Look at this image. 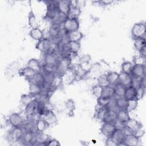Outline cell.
Returning a JSON list of instances; mask_svg holds the SVG:
<instances>
[{
	"mask_svg": "<svg viewBox=\"0 0 146 146\" xmlns=\"http://www.w3.org/2000/svg\"><path fill=\"white\" fill-rule=\"evenodd\" d=\"M145 33L146 25L143 22L135 23L131 29V35L133 39L139 38H145Z\"/></svg>",
	"mask_w": 146,
	"mask_h": 146,
	"instance_id": "6da1fadb",
	"label": "cell"
},
{
	"mask_svg": "<svg viewBox=\"0 0 146 146\" xmlns=\"http://www.w3.org/2000/svg\"><path fill=\"white\" fill-rule=\"evenodd\" d=\"M24 133L25 132L22 127H13V129L10 131L7 134V140L10 143L19 141L20 140L22 139Z\"/></svg>",
	"mask_w": 146,
	"mask_h": 146,
	"instance_id": "7a4b0ae2",
	"label": "cell"
},
{
	"mask_svg": "<svg viewBox=\"0 0 146 146\" xmlns=\"http://www.w3.org/2000/svg\"><path fill=\"white\" fill-rule=\"evenodd\" d=\"M63 27L67 33L79 30V22L78 19L66 18L63 22Z\"/></svg>",
	"mask_w": 146,
	"mask_h": 146,
	"instance_id": "3957f363",
	"label": "cell"
},
{
	"mask_svg": "<svg viewBox=\"0 0 146 146\" xmlns=\"http://www.w3.org/2000/svg\"><path fill=\"white\" fill-rule=\"evenodd\" d=\"M40 102L38 99L34 100L29 104L25 106V112L27 116H33L38 115Z\"/></svg>",
	"mask_w": 146,
	"mask_h": 146,
	"instance_id": "277c9868",
	"label": "cell"
},
{
	"mask_svg": "<svg viewBox=\"0 0 146 146\" xmlns=\"http://www.w3.org/2000/svg\"><path fill=\"white\" fill-rule=\"evenodd\" d=\"M51 47V42L47 38H43L42 39L38 41L35 45V48L44 54L50 52Z\"/></svg>",
	"mask_w": 146,
	"mask_h": 146,
	"instance_id": "5b68a950",
	"label": "cell"
},
{
	"mask_svg": "<svg viewBox=\"0 0 146 146\" xmlns=\"http://www.w3.org/2000/svg\"><path fill=\"white\" fill-rule=\"evenodd\" d=\"M145 65L133 64L132 67L129 74L133 79H140L145 75Z\"/></svg>",
	"mask_w": 146,
	"mask_h": 146,
	"instance_id": "8992f818",
	"label": "cell"
},
{
	"mask_svg": "<svg viewBox=\"0 0 146 146\" xmlns=\"http://www.w3.org/2000/svg\"><path fill=\"white\" fill-rule=\"evenodd\" d=\"M40 118L43 119L49 126L55 124L58 120L57 117L52 110H46Z\"/></svg>",
	"mask_w": 146,
	"mask_h": 146,
	"instance_id": "52a82bcc",
	"label": "cell"
},
{
	"mask_svg": "<svg viewBox=\"0 0 146 146\" xmlns=\"http://www.w3.org/2000/svg\"><path fill=\"white\" fill-rule=\"evenodd\" d=\"M133 78L129 73L121 71L119 73L118 83L122 84L125 87L130 86L132 84Z\"/></svg>",
	"mask_w": 146,
	"mask_h": 146,
	"instance_id": "ba28073f",
	"label": "cell"
},
{
	"mask_svg": "<svg viewBox=\"0 0 146 146\" xmlns=\"http://www.w3.org/2000/svg\"><path fill=\"white\" fill-rule=\"evenodd\" d=\"M9 121L13 127H22L24 123V119L21 114L18 113H13L10 115Z\"/></svg>",
	"mask_w": 146,
	"mask_h": 146,
	"instance_id": "9c48e42d",
	"label": "cell"
},
{
	"mask_svg": "<svg viewBox=\"0 0 146 146\" xmlns=\"http://www.w3.org/2000/svg\"><path fill=\"white\" fill-rule=\"evenodd\" d=\"M116 130V127L113 123L103 122L100 131L102 133L107 137H111Z\"/></svg>",
	"mask_w": 146,
	"mask_h": 146,
	"instance_id": "30bf717a",
	"label": "cell"
},
{
	"mask_svg": "<svg viewBox=\"0 0 146 146\" xmlns=\"http://www.w3.org/2000/svg\"><path fill=\"white\" fill-rule=\"evenodd\" d=\"M71 6V1L67 0L58 1V10L60 14L67 17L70 8Z\"/></svg>",
	"mask_w": 146,
	"mask_h": 146,
	"instance_id": "8fae6325",
	"label": "cell"
},
{
	"mask_svg": "<svg viewBox=\"0 0 146 146\" xmlns=\"http://www.w3.org/2000/svg\"><path fill=\"white\" fill-rule=\"evenodd\" d=\"M125 127L132 133H134L138 130L142 128V124L135 119L130 118L125 123Z\"/></svg>",
	"mask_w": 146,
	"mask_h": 146,
	"instance_id": "7c38bea8",
	"label": "cell"
},
{
	"mask_svg": "<svg viewBox=\"0 0 146 146\" xmlns=\"http://www.w3.org/2000/svg\"><path fill=\"white\" fill-rule=\"evenodd\" d=\"M123 143L125 145L137 146L139 145L140 138L137 137L133 133H131L125 136Z\"/></svg>",
	"mask_w": 146,
	"mask_h": 146,
	"instance_id": "4fadbf2b",
	"label": "cell"
},
{
	"mask_svg": "<svg viewBox=\"0 0 146 146\" xmlns=\"http://www.w3.org/2000/svg\"><path fill=\"white\" fill-rule=\"evenodd\" d=\"M125 136V135L123 130L117 129H116V130L114 131L113 133L111 136L112 138L117 143V145H125L123 143Z\"/></svg>",
	"mask_w": 146,
	"mask_h": 146,
	"instance_id": "5bb4252c",
	"label": "cell"
},
{
	"mask_svg": "<svg viewBox=\"0 0 146 146\" xmlns=\"http://www.w3.org/2000/svg\"><path fill=\"white\" fill-rule=\"evenodd\" d=\"M58 59L56 55L50 52L44 54V64L56 66L58 62Z\"/></svg>",
	"mask_w": 146,
	"mask_h": 146,
	"instance_id": "9a60e30c",
	"label": "cell"
},
{
	"mask_svg": "<svg viewBox=\"0 0 146 146\" xmlns=\"http://www.w3.org/2000/svg\"><path fill=\"white\" fill-rule=\"evenodd\" d=\"M50 137L47 134L43 133V132H38L34 136V142L39 145H46Z\"/></svg>",
	"mask_w": 146,
	"mask_h": 146,
	"instance_id": "2e32d148",
	"label": "cell"
},
{
	"mask_svg": "<svg viewBox=\"0 0 146 146\" xmlns=\"http://www.w3.org/2000/svg\"><path fill=\"white\" fill-rule=\"evenodd\" d=\"M29 81L30 82H33L41 86L42 87V89L46 83L45 80L44 75L41 72H36L35 74L34 75V76Z\"/></svg>",
	"mask_w": 146,
	"mask_h": 146,
	"instance_id": "e0dca14e",
	"label": "cell"
},
{
	"mask_svg": "<svg viewBox=\"0 0 146 146\" xmlns=\"http://www.w3.org/2000/svg\"><path fill=\"white\" fill-rule=\"evenodd\" d=\"M81 13L80 8L77 6L76 5H72L71 1V6L70 8L68 13L67 15V18L78 19Z\"/></svg>",
	"mask_w": 146,
	"mask_h": 146,
	"instance_id": "ac0fdd59",
	"label": "cell"
},
{
	"mask_svg": "<svg viewBox=\"0 0 146 146\" xmlns=\"http://www.w3.org/2000/svg\"><path fill=\"white\" fill-rule=\"evenodd\" d=\"M117 120V111H115L112 109L107 110L106 115L104 116L103 122L114 123Z\"/></svg>",
	"mask_w": 146,
	"mask_h": 146,
	"instance_id": "d6986e66",
	"label": "cell"
},
{
	"mask_svg": "<svg viewBox=\"0 0 146 146\" xmlns=\"http://www.w3.org/2000/svg\"><path fill=\"white\" fill-rule=\"evenodd\" d=\"M83 34L79 30L67 33V38L68 41L80 42V40L83 38Z\"/></svg>",
	"mask_w": 146,
	"mask_h": 146,
	"instance_id": "ffe728a7",
	"label": "cell"
},
{
	"mask_svg": "<svg viewBox=\"0 0 146 146\" xmlns=\"http://www.w3.org/2000/svg\"><path fill=\"white\" fill-rule=\"evenodd\" d=\"M68 52L78 54L80 48V43L79 42L68 41L66 43Z\"/></svg>",
	"mask_w": 146,
	"mask_h": 146,
	"instance_id": "44dd1931",
	"label": "cell"
},
{
	"mask_svg": "<svg viewBox=\"0 0 146 146\" xmlns=\"http://www.w3.org/2000/svg\"><path fill=\"white\" fill-rule=\"evenodd\" d=\"M27 66L32 69L35 72H40L42 70V66L39 61L35 58H32L30 59L27 62Z\"/></svg>",
	"mask_w": 146,
	"mask_h": 146,
	"instance_id": "7402d4cb",
	"label": "cell"
},
{
	"mask_svg": "<svg viewBox=\"0 0 146 146\" xmlns=\"http://www.w3.org/2000/svg\"><path fill=\"white\" fill-rule=\"evenodd\" d=\"M136 88L132 85L126 87L123 97L127 100L135 99L136 97Z\"/></svg>",
	"mask_w": 146,
	"mask_h": 146,
	"instance_id": "603a6c76",
	"label": "cell"
},
{
	"mask_svg": "<svg viewBox=\"0 0 146 146\" xmlns=\"http://www.w3.org/2000/svg\"><path fill=\"white\" fill-rule=\"evenodd\" d=\"M30 36L33 39L39 41L42 39L43 37V32L39 28H35L31 29L30 31Z\"/></svg>",
	"mask_w": 146,
	"mask_h": 146,
	"instance_id": "cb8c5ba5",
	"label": "cell"
},
{
	"mask_svg": "<svg viewBox=\"0 0 146 146\" xmlns=\"http://www.w3.org/2000/svg\"><path fill=\"white\" fill-rule=\"evenodd\" d=\"M130 116L129 115V112L126 110H118L117 111V120L125 123L129 119Z\"/></svg>",
	"mask_w": 146,
	"mask_h": 146,
	"instance_id": "d4e9b609",
	"label": "cell"
},
{
	"mask_svg": "<svg viewBox=\"0 0 146 146\" xmlns=\"http://www.w3.org/2000/svg\"><path fill=\"white\" fill-rule=\"evenodd\" d=\"M36 99H38L37 96L36 95H34L31 93L25 94L22 95L21 96V102L23 105L26 106Z\"/></svg>",
	"mask_w": 146,
	"mask_h": 146,
	"instance_id": "484cf974",
	"label": "cell"
},
{
	"mask_svg": "<svg viewBox=\"0 0 146 146\" xmlns=\"http://www.w3.org/2000/svg\"><path fill=\"white\" fill-rule=\"evenodd\" d=\"M29 90L30 93L36 96H39L42 93L43 89L41 86L33 82H30Z\"/></svg>",
	"mask_w": 146,
	"mask_h": 146,
	"instance_id": "4316f807",
	"label": "cell"
},
{
	"mask_svg": "<svg viewBox=\"0 0 146 146\" xmlns=\"http://www.w3.org/2000/svg\"><path fill=\"white\" fill-rule=\"evenodd\" d=\"M107 78L110 85L113 86L118 83L119 73L115 71H111L107 74Z\"/></svg>",
	"mask_w": 146,
	"mask_h": 146,
	"instance_id": "83f0119b",
	"label": "cell"
},
{
	"mask_svg": "<svg viewBox=\"0 0 146 146\" xmlns=\"http://www.w3.org/2000/svg\"><path fill=\"white\" fill-rule=\"evenodd\" d=\"M28 22L29 25L31 29H35L38 27V24L36 20V17L34 13L33 10H31L28 15Z\"/></svg>",
	"mask_w": 146,
	"mask_h": 146,
	"instance_id": "f1b7e54d",
	"label": "cell"
},
{
	"mask_svg": "<svg viewBox=\"0 0 146 146\" xmlns=\"http://www.w3.org/2000/svg\"><path fill=\"white\" fill-rule=\"evenodd\" d=\"M35 73L36 72L34 71H33L32 69H31L27 66L22 68L20 71V74L22 76L27 79L28 80H30L34 76Z\"/></svg>",
	"mask_w": 146,
	"mask_h": 146,
	"instance_id": "f546056e",
	"label": "cell"
},
{
	"mask_svg": "<svg viewBox=\"0 0 146 146\" xmlns=\"http://www.w3.org/2000/svg\"><path fill=\"white\" fill-rule=\"evenodd\" d=\"M115 106L118 110H125L127 104V100L123 96L117 97V98L115 99Z\"/></svg>",
	"mask_w": 146,
	"mask_h": 146,
	"instance_id": "4dcf8cb0",
	"label": "cell"
},
{
	"mask_svg": "<svg viewBox=\"0 0 146 146\" xmlns=\"http://www.w3.org/2000/svg\"><path fill=\"white\" fill-rule=\"evenodd\" d=\"M133 46L135 48L139 51L144 47H146V42L145 38H139L134 39V43Z\"/></svg>",
	"mask_w": 146,
	"mask_h": 146,
	"instance_id": "1f68e13d",
	"label": "cell"
},
{
	"mask_svg": "<svg viewBox=\"0 0 146 146\" xmlns=\"http://www.w3.org/2000/svg\"><path fill=\"white\" fill-rule=\"evenodd\" d=\"M126 87L120 84L119 83H117L115 85H113L114 89V94L117 97H121L123 96Z\"/></svg>",
	"mask_w": 146,
	"mask_h": 146,
	"instance_id": "d6a6232c",
	"label": "cell"
},
{
	"mask_svg": "<svg viewBox=\"0 0 146 146\" xmlns=\"http://www.w3.org/2000/svg\"><path fill=\"white\" fill-rule=\"evenodd\" d=\"M114 96H115V94H114L113 86L109 85L107 87H103L102 96L108 98H112Z\"/></svg>",
	"mask_w": 146,
	"mask_h": 146,
	"instance_id": "836d02e7",
	"label": "cell"
},
{
	"mask_svg": "<svg viewBox=\"0 0 146 146\" xmlns=\"http://www.w3.org/2000/svg\"><path fill=\"white\" fill-rule=\"evenodd\" d=\"M48 127H49V125L41 118L38 119L35 123V129L38 132H43Z\"/></svg>",
	"mask_w": 146,
	"mask_h": 146,
	"instance_id": "e575fe53",
	"label": "cell"
},
{
	"mask_svg": "<svg viewBox=\"0 0 146 146\" xmlns=\"http://www.w3.org/2000/svg\"><path fill=\"white\" fill-rule=\"evenodd\" d=\"M138 105V100L136 99H133L127 100V104L125 110L128 112H131L135 111Z\"/></svg>",
	"mask_w": 146,
	"mask_h": 146,
	"instance_id": "d590c367",
	"label": "cell"
},
{
	"mask_svg": "<svg viewBox=\"0 0 146 146\" xmlns=\"http://www.w3.org/2000/svg\"><path fill=\"white\" fill-rule=\"evenodd\" d=\"M107 110H108L107 107L99 106V108L96 110V112L95 113L96 118L98 120L103 121Z\"/></svg>",
	"mask_w": 146,
	"mask_h": 146,
	"instance_id": "8d00e7d4",
	"label": "cell"
},
{
	"mask_svg": "<svg viewBox=\"0 0 146 146\" xmlns=\"http://www.w3.org/2000/svg\"><path fill=\"white\" fill-rule=\"evenodd\" d=\"M97 82L98 84L100 85L103 87H105L110 85L107 78V74H101L97 78Z\"/></svg>",
	"mask_w": 146,
	"mask_h": 146,
	"instance_id": "74e56055",
	"label": "cell"
},
{
	"mask_svg": "<svg viewBox=\"0 0 146 146\" xmlns=\"http://www.w3.org/2000/svg\"><path fill=\"white\" fill-rule=\"evenodd\" d=\"M103 87L100 86L99 84H95L93 86L92 88V91L95 96H96L98 98H99L102 96Z\"/></svg>",
	"mask_w": 146,
	"mask_h": 146,
	"instance_id": "f35d334b",
	"label": "cell"
},
{
	"mask_svg": "<svg viewBox=\"0 0 146 146\" xmlns=\"http://www.w3.org/2000/svg\"><path fill=\"white\" fill-rule=\"evenodd\" d=\"M112 98H106L103 96H101L99 98H98V105L100 107H107L109 105Z\"/></svg>",
	"mask_w": 146,
	"mask_h": 146,
	"instance_id": "ab89813d",
	"label": "cell"
},
{
	"mask_svg": "<svg viewBox=\"0 0 146 146\" xmlns=\"http://www.w3.org/2000/svg\"><path fill=\"white\" fill-rule=\"evenodd\" d=\"M133 63L135 65H145V58L140 55H135L132 58Z\"/></svg>",
	"mask_w": 146,
	"mask_h": 146,
	"instance_id": "60d3db41",
	"label": "cell"
},
{
	"mask_svg": "<svg viewBox=\"0 0 146 146\" xmlns=\"http://www.w3.org/2000/svg\"><path fill=\"white\" fill-rule=\"evenodd\" d=\"M145 94V87L143 86H139L136 88V97L135 99H136L138 101L144 97Z\"/></svg>",
	"mask_w": 146,
	"mask_h": 146,
	"instance_id": "b9f144b4",
	"label": "cell"
},
{
	"mask_svg": "<svg viewBox=\"0 0 146 146\" xmlns=\"http://www.w3.org/2000/svg\"><path fill=\"white\" fill-rule=\"evenodd\" d=\"M133 64L129 61H124L121 64V71L129 73Z\"/></svg>",
	"mask_w": 146,
	"mask_h": 146,
	"instance_id": "7bdbcfd3",
	"label": "cell"
},
{
	"mask_svg": "<svg viewBox=\"0 0 146 146\" xmlns=\"http://www.w3.org/2000/svg\"><path fill=\"white\" fill-rule=\"evenodd\" d=\"M91 59V56L89 54H84L79 58V64H88Z\"/></svg>",
	"mask_w": 146,
	"mask_h": 146,
	"instance_id": "ee69618b",
	"label": "cell"
},
{
	"mask_svg": "<svg viewBox=\"0 0 146 146\" xmlns=\"http://www.w3.org/2000/svg\"><path fill=\"white\" fill-rule=\"evenodd\" d=\"M66 107L70 112H72L75 108L74 102L72 99H68L66 102Z\"/></svg>",
	"mask_w": 146,
	"mask_h": 146,
	"instance_id": "f6af8a7d",
	"label": "cell"
},
{
	"mask_svg": "<svg viewBox=\"0 0 146 146\" xmlns=\"http://www.w3.org/2000/svg\"><path fill=\"white\" fill-rule=\"evenodd\" d=\"M106 145L107 146H116L117 145V144L111 136V137H107V139L106 141Z\"/></svg>",
	"mask_w": 146,
	"mask_h": 146,
	"instance_id": "bcb514c9",
	"label": "cell"
},
{
	"mask_svg": "<svg viewBox=\"0 0 146 146\" xmlns=\"http://www.w3.org/2000/svg\"><path fill=\"white\" fill-rule=\"evenodd\" d=\"M46 145L47 146H58V145H60V144L59 141H58L57 140L55 139H50L47 142V143L46 144Z\"/></svg>",
	"mask_w": 146,
	"mask_h": 146,
	"instance_id": "7dc6e473",
	"label": "cell"
},
{
	"mask_svg": "<svg viewBox=\"0 0 146 146\" xmlns=\"http://www.w3.org/2000/svg\"><path fill=\"white\" fill-rule=\"evenodd\" d=\"M113 2L114 1L112 0H103V1H98V2L100 3V4H101L102 5H104V6L111 5Z\"/></svg>",
	"mask_w": 146,
	"mask_h": 146,
	"instance_id": "c3c4849f",
	"label": "cell"
},
{
	"mask_svg": "<svg viewBox=\"0 0 146 146\" xmlns=\"http://www.w3.org/2000/svg\"><path fill=\"white\" fill-rule=\"evenodd\" d=\"M145 50H146V47H144L143 48H142L141 50H140L139 51V55L145 58Z\"/></svg>",
	"mask_w": 146,
	"mask_h": 146,
	"instance_id": "681fc988",
	"label": "cell"
}]
</instances>
